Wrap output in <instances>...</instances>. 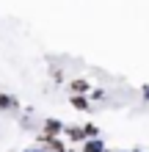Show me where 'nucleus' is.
I'll use <instances>...</instances> for the list:
<instances>
[{"mask_svg":"<svg viewBox=\"0 0 149 152\" xmlns=\"http://www.w3.org/2000/svg\"><path fill=\"white\" fill-rule=\"evenodd\" d=\"M72 102L77 105V108H89V105H86V100H80V97H72Z\"/></svg>","mask_w":149,"mask_h":152,"instance_id":"nucleus-4","label":"nucleus"},{"mask_svg":"<svg viewBox=\"0 0 149 152\" xmlns=\"http://www.w3.org/2000/svg\"><path fill=\"white\" fill-rule=\"evenodd\" d=\"M64 133H66V136L72 138V141H80V138H83V130H77V127H66Z\"/></svg>","mask_w":149,"mask_h":152,"instance_id":"nucleus-1","label":"nucleus"},{"mask_svg":"<svg viewBox=\"0 0 149 152\" xmlns=\"http://www.w3.org/2000/svg\"><path fill=\"white\" fill-rule=\"evenodd\" d=\"M44 130H47V133H58V130H61V124H58V122H47V124H44Z\"/></svg>","mask_w":149,"mask_h":152,"instance_id":"nucleus-3","label":"nucleus"},{"mask_svg":"<svg viewBox=\"0 0 149 152\" xmlns=\"http://www.w3.org/2000/svg\"><path fill=\"white\" fill-rule=\"evenodd\" d=\"M69 88H75V91H86V88H89V83H86V80H75Z\"/></svg>","mask_w":149,"mask_h":152,"instance_id":"nucleus-2","label":"nucleus"},{"mask_svg":"<svg viewBox=\"0 0 149 152\" xmlns=\"http://www.w3.org/2000/svg\"><path fill=\"white\" fill-rule=\"evenodd\" d=\"M86 152H100V144H86Z\"/></svg>","mask_w":149,"mask_h":152,"instance_id":"nucleus-5","label":"nucleus"}]
</instances>
